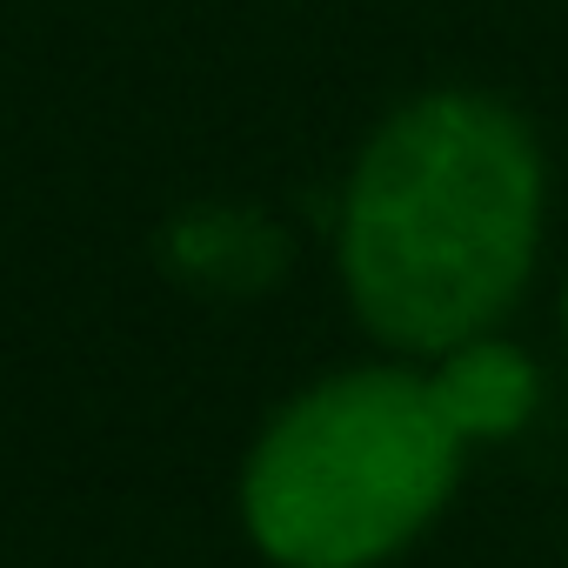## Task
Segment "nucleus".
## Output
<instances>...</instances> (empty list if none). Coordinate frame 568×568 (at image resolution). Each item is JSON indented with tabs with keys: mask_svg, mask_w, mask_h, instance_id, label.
<instances>
[{
	"mask_svg": "<svg viewBox=\"0 0 568 568\" xmlns=\"http://www.w3.org/2000/svg\"><path fill=\"white\" fill-rule=\"evenodd\" d=\"M548 174L528 121L475 88L395 108L342 194V288L402 355H448L521 302L541 254Z\"/></svg>",
	"mask_w": 568,
	"mask_h": 568,
	"instance_id": "1",
	"label": "nucleus"
},
{
	"mask_svg": "<svg viewBox=\"0 0 568 568\" xmlns=\"http://www.w3.org/2000/svg\"><path fill=\"white\" fill-rule=\"evenodd\" d=\"M468 442L415 368H348L281 408L247 468L241 521L274 568H375L455 495Z\"/></svg>",
	"mask_w": 568,
	"mask_h": 568,
	"instance_id": "2",
	"label": "nucleus"
},
{
	"mask_svg": "<svg viewBox=\"0 0 568 568\" xmlns=\"http://www.w3.org/2000/svg\"><path fill=\"white\" fill-rule=\"evenodd\" d=\"M428 382H435V395H442V408L468 448L521 435L541 408V368L501 335H475V342L435 355Z\"/></svg>",
	"mask_w": 568,
	"mask_h": 568,
	"instance_id": "3",
	"label": "nucleus"
},
{
	"mask_svg": "<svg viewBox=\"0 0 568 568\" xmlns=\"http://www.w3.org/2000/svg\"><path fill=\"white\" fill-rule=\"evenodd\" d=\"M561 335H568V288H561Z\"/></svg>",
	"mask_w": 568,
	"mask_h": 568,
	"instance_id": "4",
	"label": "nucleus"
}]
</instances>
